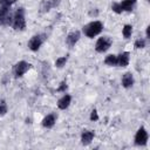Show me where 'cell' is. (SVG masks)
<instances>
[{
  "label": "cell",
  "instance_id": "4",
  "mask_svg": "<svg viewBox=\"0 0 150 150\" xmlns=\"http://www.w3.org/2000/svg\"><path fill=\"white\" fill-rule=\"evenodd\" d=\"M111 43H112V40H111L109 36H102V38H100V39L96 41L95 49H96V52H98V53H104V52H107V50L110 48Z\"/></svg>",
  "mask_w": 150,
  "mask_h": 150
},
{
  "label": "cell",
  "instance_id": "24",
  "mask_svg": "<svg viewBox=\"0 0 150 150\" xmlns=\"http://www.w3.org/2000/svg\"><path fill=\"white\" fill-rule=\"evenodd\" d=\"M16 0H0V4L1 5H5V6H11L15 2Z\"/></svg>",
  "mask_w": 150,
  "mask_h": 150
},
{
  "label": "cell",
  "instance_id": "15",
  "mask_svg": "<svg viewBox=\"0 0 150 150\" xmlns=\"http://www.w3.org/2000/svg\"><path fill=\"white\" fill-rule=\"evenodd\" d=\"M134 84V76L131 73H125L122 77V86L124 88H130Z\"/></svg>",
  "mask_w": 150,
  "mask_h": 150
},
{
  "label": "cell",
  "instance_id": "23",
  "mask_svg": "<svg viewBox=\"0 0 150 150\" xmlns=\"http://www.w3.org/2000/svg\"><path fill=\"white\" fill-rule=\"evenodd\" d=\"M90 120H91V121H97V120H98V115H97L96 109H94V110L90 112Z\"/></svg>",
  "mask_w": 150,
  "mask_h": 150
},
{
  "label": "cell",
  "instance_id": "9",
  "mask_svg": "<svg viewBox=\"0 0 150 150\" xmlns=\"http://www.w3.org/2000/svg\"><path fill=\"white\" fill-rule=\"evenodd\" d=\"M80 36H81V34H80L79 30H73V32H70V33L67 35V38H66L67 45H68L69 47H74V46L77 43V41L80 40Z\"/></svg>",
  "mask_w": 150,
  "mask_h": 150
},
{
  "label": "cell",
  "instance_id": "11",
  "mask_svg": "<svg viewBox=\"0 0 150 150\" xmlns=\"http://www.w3.org/2000/svg\"><path fill=\"white\" fill-rule=\"evenodd\" d=\"M56 118H57L56 114H55V112H52V114L47 115V116L42 120V125H43L45 128H52V127L55 124Z\"/></svg>",
  "mask_w": 150,
  "mask_h": 150
},
{
  "label": "cell",
  "instance_id": "16",
  "mask_svg": "<svg viewBox=\"0 0 150 150\" xmlns=\"http://www.w3.org/2000/svg\"><path fill=\"white\" fill-rule=\"evenodd\" d=\"M104 63L107 66H116L117 64V55L110 54L104 59Z\"/></svg>",
  "mask_w": 150,
  "mask_h": 150
},
{
  "label": "cell",
  "instance_id": "19",
  "mask_svg": "<svg viewBox=\"0 0 150 150\" xmlns=\"http://www.w3.org/2000/svg\"><path fill=\"white\" fill-rule=\"evenodd\" d=\"M134 46H135L136 49H142V48L145 47V40L144 39H137L135 41V45Z\"/></svg>",
  "mask_w": 150,
  "mask_h": 150
},
{
  "label": "cell",
  "instance_id": "5",
  "mask_svg": "<svg viewBox=\"0 0 150 150\" xmlns=\"http://www.w3.org/2000/svg\"><path fill=\"white\" fill-rule=\"evenodd\" d=\"M29 68H30V63H28L26 61H19L13 67V74L15 77H21L23 74H26L28 71Z\"/></svg>",
  "mask_w": 150,
  "mask_h": 150
},
{
  "label": "cell",
  "instance_id": "12",
  "mask_svg": "<svg viewBox=\"0 0 150 150\" xmlns=\"http://www.w3.org/2000/svg\"><path fill=\"white\" fill-rule=\"evenodd\" d=\"M70 102H71V96L68 95V94H66V95H63V96L57 101V107H59V109L64 110V109H67V108L69 107Z\"/></svg>",
  "mask_w": 150,
  "mask_h": 150
},
{
  "label": "cell",
  "instance_id": "21",
  "mask_svg": "<svg viewBox=\"0 0 150 150\" xmlns=\"http://www.w3.org/2000/svg\"><path fill=\"white\" fill-rule=\"evenodd\" d=\"M111 9H112L115 13H117V14L122 13V9H121V7H120V4H118V2H115V4H112V6H111Z\"/></svg>",
  "mask_w": 150,
  "mask_h": 150
},
{
  "label": "cell",
  "instance_id": "2",
  "mask_svg": "<svg viewBox=\"0 0 150 150\" xmlns=\"http://www.w3.org/2000/svg\"><path fill=\"white\" fill-rule=\"evenodd\" d=\"M102 29H103V25L101 21H93L83 27V33L88 38H94V36L98 35L102 32Z\"/></svg>",
  "mask_w": 150,
  "mask_h": 150
},
{
  "label": "cell",
  "instance_id": "8",
  "mask_svg": "<svg viewBox=\"0 0 150 150\" xmlns=\"http://www.w3.org/2000/svg\"><path fill=\"white\" fill-rule=\"evenodd\" d=\"M61 0H43L40 4V12L41 13H46L49 12L52 8H55L60 5Z\"/></svg>",
  "mask_w": 150,
  "mask_h": 150
},
{
  "label": "cell",
  "instance_id": "13",
  "mask_svg": "<svg viewBox=\"0 0 150 150\" xmlns=\"http://www.w3.org/2000/svg\"><path fill=\"white\" fill-rule=\"evenodd\" d=\"M94 131H91V130H86V131H83L82 132V135H81V143L83 144V145H88V144H90L91 143V141H93V138H94Z\"/></svg>",
  "mask_w": 150,
  "mask_h": 150
},
{
  "label": "cell",
  "instance_id": "7",
  "mask_svg": "<svg viewBox=\"0 0 150 150\" xmlns=\"http://www.w3.org/2000/svg\"><path fill=\"white\" fill-rule=\"evenodd\" d=\"M148 142V131L144 127H141L135 135V144L136 145H145Z\"/></svg>",
  "mask_w": 150,
  "mask_h": 150
},
{
  "label": "cell",
  "instance_id": "10",
  "mask_svg": "<svg viewBox=\"0 0 150 150\" xmlns=\"http://www.w3.org/2000/svg\"><path fill=\"white\" fill-rule=\"evenodd\" d=\"M129 59H130V53L123 52L120 55H117V64L120 67H127L129 64Z\"/></svg>",
  "mask_w": 150,
  "mask_h": 150
},
{
  "label": "cell",
  "instance_id": "3",
  "mask_svg": "<svg viewBox=\"0 0 150 150\" xmlns=\"http://www.w3.org/2000/svg\"><path fill=\"white\" fill-rule=\"evenodd\" d=\"M12 20L13 16L11 15V11H9V6H5L1 5L0 6V25H12Z\"/></svg>",
  "mask_w": 150,
  "mask_h": 150
},
{
  "label": "cell",
  "instance_id": "22",
  "mask_svg": "<svg viewBox=\"0 0 150 150\" xmlns=\"http://www.w3.org/2000/svg\"><path fill=\"white\" fill-rule=\"evenodd\" d=\"M66 89H67V83H66V81H62L61 83H60V87L56 89L57 91H66Z\"/></svg>",
  "mask_w": 150,
  "mask_h": 150
},
{
  "label": "cell",
  "instance_id": "20",
  "mask_svg": "<svg viewBox=\"0 0 150 150\" xmlns=\"http://www.w3.org/2000/svg\"><path fill=\"white\" fill-rule=\"evenodd\" d=\"M6 112H7V105L5 101H1L0 102V116H4Z\"/></svg>",
  "mask_w": 150,
  "mask_h": 150
},
{
  "label": "cell",
  "instance_id": "6",
  "mask_svg": "<svg viewBox=\"0 0 150 150\" xmlns=\"http://www.w3.org/2000/svg\"><path fill=\"white\" fill-rule=\"evenodd\" d=\"M46 40V35L45 34H38L32 36V39L28 41V48L33 52L39 50V48L41 47V45L43 43V41Z\"/></svg>",
  "mask_w": 150,
  "mask_h": 150
},
{
  "label": "cell",
  "instance_id": "18",
  "mask_svg": "<svg viewBox=\"0 0 150 150\" xmlns=\"http://www.w3.org/2000/svg\"><path fill=\"white\" fill-rule=\"evenodd\" d=\"M67 60H68V57H67V56L57 57V59H56V61H55V66H56L57 68H62V67L67 63Z\"/></svg>",
  "mask_w": 150,
  "mask_h": 150
},
{
  "label": "cell",
  "instance_id": "14",
  "mask_svg": "<svg viewBox=\"0 0 150 150\" xmlns=\"http://www.w3.org/2000/svg\"><path fill=\"white\" fill-rule=\"evenodd\" d=\"M136 1L137 0H123L122 2H120V7L123 11H127V12H131L136 5Z\"/></svg>",
  "mask_w": 150,
  "mask_h": 150
},
{
  "label": "cell",
  "instance_id": "1",
  "mask_svg": "<svg viewBox=\"0 0 150 150\" xmlns=\"http://www.w3.org/2000/svg\"><path fill=\"white\" fill-rule=\"evenodd\" d=\"M12 27L15 30H23L26 27V19H25V11L23 8H18L15 14L13 15Z\"/></svg>",
  "mask_w": 150,
  "mask_h": 150
},
{
  "label": "cell",
  "instance_id": "17",
  "mask_svg": "<svg viewBox=\"0 0 150 150\" xmlns=\"http://www.w3.org/2000/svg\"><path fill=\"white\" fill-rule=\"evenodd\" d=\"M122 33H123L124 39H129L131 36V33H132V26L131 25H124V27L122 29Z\"/></svg>",
  "mask_w": 150,
  "mask_h": 150
},
{
  "label": "cell",
  "instance_id": "25",
  "mask_svg": "<svg viewBox=\"0 0 150 150\" xmlns=\"http://www.w3.org/2000/svg\"><path fill=\"white\" fill-rule=\"evenodd\" d=\"M145 34H146V38L149 39V38H150V35H149V27H146V30H145Z\"/></svg>",
  "mask_w": 150,
  "mask_h": 150
}]
</instances>
